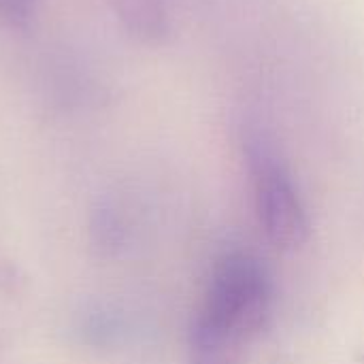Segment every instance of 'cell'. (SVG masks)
I'll use <instances>...</instances> for the list:
<instances>
[{
  "label": "cell",
  "mask_w": 364,
  "mask_h": 364,
  "mask_svg": "<svg viewBox=\"0 0 364 364\" xmlns=\"http://www.w3.org/2000/svg\"><path fill=\"white\" fill-rule=\"evenodd\" d=\"M243 151L252 171L256 213L267 239L284 252L303 247L309 239V218L275 141L258 124H247Z\"/></svg>",
  "instance_id": "obj_2"
},
{
  "label": "cell",
  "mask_w": 364,
  "mask_h": 364,
  "mask_svg": "<svg viewBox=\"0 0 364 364\" xmlns=\"http://www.w3.org/2000/svg\"><path fill=\"white\" fill-rule=\"evenodd\" d=\"M122 28L143 45H162L171 34L164 0H107Z\"/></svg>",
  "instance_id": "obj_3"
},
{
  "label": "cell",
  "mask_w": 364,
  "mask_h": 364,
  "mask_svg": "<svg viewBox=\"0 0 364 364\" xmlns=\"http://www.w3.org/2000/svg\"><path fill=\"white\" fill-rule=\"evenodd\" d=\"M38 0H0V19L13 30H28Z\"/></svg>",
  "instance_id": "obj_4"
},
{
  "label": "cell",
  "mask_w": 364,
  "mask_h": 364,
  "mask_svg": "<svg viewBox=\"0 0 364 364\" xmlns=\"http://www.w3.org/2000/svg\"><path fill=\"white\" fill-rule=\"evenodd\" d=\"M273 290L262 262L250 254L224 256L211 275L190 326L188 364H245L271 316Z\"/></svg>",
  "instance_id": "obj_1"
}]
</instances>
